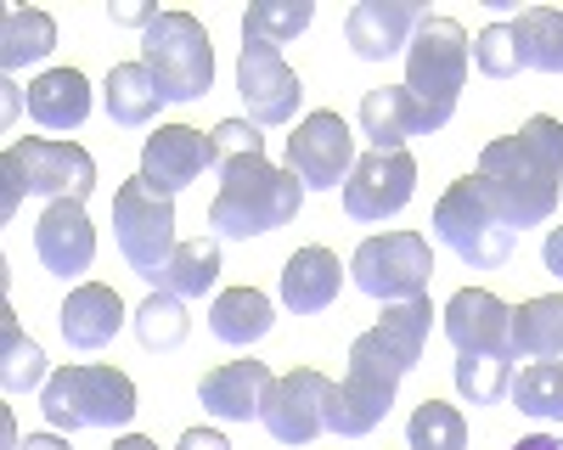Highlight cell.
<instances>
[{"mask_svg": "<svg viewBox=\"0 0 563 450\" xmlns=\"http://www.w3.org/2000/svg\"><path fill=\"white\" fill-rule=\"evenodd\" d=\"M34 254H40V265L52 270V277H63V282L85 277V270L97 265V225H90L85 203L63 198V203L45 209L40 225H34Z\"/></svg>", "mask_w": 563, "mask_h": 450, "instance_id": "2e32d148", "label": "cell"}, {"mask_svg": "<svg viewBox=\"0 0 563 450\" xmlns=\"http://www.w3.org/2000/svg\"><path fill=\"white\" fill-rule=\"evenodd\" d=\"M113 450H158L147 434H124V439H113Z\"/></svg>", "mask_w": 563, "mask_h": 450, "instance_id": "7bdbcfd3", "label": "cell"}, {"mask_svg": "<svg viewBox=\"0 0 563 450\" xmlns=\"http://www.w3.org/2000/svg\"><path fill=\"white\" fill-rule=\"evenodd\" d=\"M52 45H57V23L52 12H7V23H0V68H23V63H40V57H52Z\"/></svg>", "mask_w": 563, "mask_h": 450, "instance_id": "f546056e", "label": "cell"}, {"mask_svg": "<svg viewBox=\"0 0 563 450\" xmlns=\"http://www.w3.org/2000/svg\"><path fill=\"white\" fill-rule=\"evenodd\" d=\"M456 394L467 405H496L512 389V355H456Z\"/></svg>", "mask_w": 563, "mask_h": 450, "instance_id": "836d02e7", "label": "cell"}, {"mask_svg": "<svg viewBox=\"0 0 563 450\" xmlns=\"http://www.w3.org/2000/svg\"><path fill=\"white\" fill-rule=\"evenodd\" d=\"M400 378H406V360L378 333H361L350 344V372L333 389V405H327V434L366 439L372 428L389 417V405L400 394Z\"/></svg>", "mask_w": 563, "mask_h": 450, "instance_id": "5b68a950", "label": "cell"}, {"mask_svg": "<svg viewBox=\"0 0 563 450\" xmlns=\"http://www.w3.org/2000/svg\"><path fill=\"white\" fill-rule=\"evenodd\" d=\"M344 288V270H339V254L327 248H299L288 265H282V304L294 315H316L339 299Z\"/></svg>", "mask_w": 563, "mask_h": 450, "instance_id": "7402d4cb", "label": "cell"}, {"mask_svg": "<svg viewBox=\"0 0 563 450\" xmlns=\"http://www.w3.org/2000/svg\"><path fill=\"white\" fill-rule=\"evenodd\" d=\"M541 265L563 282V225H552V232H547V243H541Z\"/></svg>", "mask_w": 563, "mask_h": 450, "instance_id": "ab89813d", "label": "cell"}, {"mask_svg": "<svg viewBox=\"0 0 563 450\" xmlns=\"http://www.w3.org/2000/svg\"><path fill=\"white\" fill-rule=\"evenodd\" d=\"M186 299H175V293H153V299H141L135 304V338L147 344L153 355H169V349H180L186 344V333H192V315L180 310Z\"/></svg>", "mask_w": 563, "mask_h": 450, "instance_id": "4dcf8cb0", "label": "cell"}, {"mask_svg": "<svg viewBox=\"0 0 563 450\" xmlns=\"http://www.w3.org/2000/svg\"><path fill=\"white\" fill-rule=\"evenodd\" d=\"M18 450H68V439L63 434H29Z\"/></svg>", "mask_w": 563, "mask_h": 450, "instance_id": "60d3db41", "label": "cell"}, {"mask_svg": "<svg viewBox=\"0 0 563 450\" xmlns=\"http://www.w3.org/2000/svg\"><path fill=\"white\" fill-rule=\"evenodd\" d=\"M422 18L429 12H422L417 0H361V7L350 12V23H344V40H350V52L361 63H384V57L411 52Z\"/></svg>", "mask_w": 563, "mask_h": 450, "instance_id": "e0dca14e", "label": "cell"}, {"mask_svg": "<svg viewBox=\"0 0 563 450\" xmlns=\"http://www.w3.org/2000/svg\"><path fill=\"white\" fill-rule=\"evenodd\" d=\"M209 169H214V142L192 124H158L147 142H141V180H147L158 198L186 192Z\"/></svg>", "mask_w": 563, "mask_h": 450, "instance_id": "9a60e30c", "label": "cell"}, {"mask_svg": "<svg viewBox=\"0 0 563 450\" xmlns=\"http://www.w3.org/2000/svg\"><path fill=\"white\" fill-rule=\"evenodd\" d=\"M445 338L456 355H512V310L485 288H462L445 304Z\"/></svg>", "mask_w": 563, "mask_h": 450, "instance_id": "ac0fdd59", "label": "cell"}, {"mask_svg": "<svg viewBox=\"0 0 563 450\" xmlns=\"http://www.w3.org/2000/svg\"><path fill=\"white\" fill-rule=\"evenodd\" d=\"M271 383L276 378H271L265 360H225V367H214L198 383V400H203V412L220 417V423H254L265 412Z\"/></svg>", "mask_w": 563, "mask_h": 450, "instance_id": "d6986e66", "label": "cell"}, {"mask_svg": "<svg viewBox=\"0 0 563 450\" xmlns=\"http://www.w3.org/2000/svg\"><path fill=\"white\" fill-rule=\"evenodd\" d=\"M316 18L310 0H254L243 12V40H265V45H288L294 34H305Z\"/></svg>", "mask_w": 563, "mask_h": 450, "instance_id": "e575fe53", "label": "cell"}, {"mask_svg": "<svg viewBox=\"0 0 563 450\" xmlns=\"http://www.w3.org/2000/svg\"><path fill=\"white\" fill-rule=\"evenodd\" d=\"M417 192V158L411 153H366L355 175L344 180V214L361 225L395 220Z\"/></svg>", "mask_w": 563, "mask_h": 450, "instance_id": "5bb4252c", "label": "cell"}, {"mask_svg": "<svg viewBox=\"0 0 563 450\" xmlns=\"http://www.w3.org/2000/svg\"><path fill=\"white\" fill-rule=\"evenodd\" d=\"M113 237H119L124 265L135 270L141 282H153V288H158L169 254L180 248V237H175V203L158 198L141 175L124 180L119 198H113Z\"/></svg>", "mask_w": 563, "mask_h": 450, "instance_id": "9c48e42d", "label": "cell"}, {"mask_svg": "<svg viewBox=\"0 0 563 450\" xmlns=\"http://www.w3.org/2000/svg\"><path fill=\"white\" fill-rule=\"evenodd\" d=\"M406 445L411 450H467V423L456 405L445 400H422L411 423H406Z\"/></svg>", "mask_w": 563, "mask_h": 450, "instance_id": "d590c367", "label": "cell"}, {"mask_svg": "<svg viewBox=\"0 0 563 450\" xmlns=\"http://www.w3.org/2000/svg\"><path fill=\"white\" fill-rule=\"evenodd\" d=\"M97 192V158L74 142H45V135H29V142L0 153V214H18L23 198H74L85 203Z\"/></svg>", "mask_w": 563, "mask_h": 450, "instance_id": "3957f363", "label": "cell"}, {"mask_svg": "<svg viewBox=\"0 0 563 450\" xmlns=\"http://www.w3.org/2000/svg\"><path fill=\"white\" fill-rule=\"evenodd\" d=\"M467 57H474V45H467L456 18H422L411 52H406V90L422 113V135L451 124L456 97L467 85Z\"/></svg>", "mask_w": 563, "mask_h": 450, "instance_id": "277c9868", "label": "cell"}, {"mask_svg": "<svg viewBox=\"0 0 563 450\" xmlns=\"http://www.w3.org/2000/svg\"><path fill=\"white\" fill-rule=\"evenodd\" d=\"M558 187H563V124L547 113H536L530 124H519V135H501L479 153V192L512 232L547 225L558 214Z\"/></svg>", "mask_w": 563, "mask_h": 450, "instance_id": "6da1fadb", "label": "cell"}, {"mask_svg": "<svg viewBox=\"0 0 563 450\" xmlns=\"http://www.w3.org/2000/svg\"><path fill=\"white\" fill-rule=\"evenodd\" d=\"M434 237L467 265V270H501L512 259L519 232L490 209V198L479 192V175L451 180L445 198L434 203Z\"/></svg>", "mask_w": 563, "mask_h": 450, "instance_id": "52a82bcc", "label": "cell"}, {"mask_svg": "<svg viewBox=\"0 0 563 450\" xmlns=\"http://www.w3.org/2000/svg\"><path fill=\"white\" fill-rule=\"evenodd\" d=\"M474 68L485 79H519L525 63H519V40H512V23H490L479 40H474Z\"/></svg>", "mask_w": 563, "mask_h": 450, "instance_id": "8d00e7d4", "label": "cell"}, {"mask_svg": "<svg viewBox=\"0 0 563 450\" xmlns=\"http://www.w3.org/2000/svg\"><path fill=\"white\" fill-rule=\"evenodd\" d=\"M124 327V299L102 282H79L63 304V338L74 349H108Z\"/></svg>", "mask_w": 563, "mask_h": 450, "instance_id": "ffe728a7", "label": "cell"}, {"mask_svg": "<svg viewBox=\"0 0 563 450\" xmlns=\"http://www.w3.org/2000/svg\"><path fill=\"white\" fill-rule=\"evenodd\" d=\"M429 277H434V248H429V237H422V232L366 237L355 248V259H350V282L366 299H384V304L429 293Z\"/></svg>", "mask_w": 563, "mask_h": 450, "instance_id": "30bf717a", "label": "cell"}, {"mask_svg": "<svg viewBox=\"0 0 563 450\" xmlns=\"http://www.w3.org/2000/svg\"><path fill=\"white\" fill-rule=\"evenodd\" d=\"M29 113L45 130H79L90 119V79L79 68H52L29 85Z\"/></svg>", "mask_w": 563, "mask_h": 450, "instance_id": "603a6c76", "label": "cell"}, {"mask_svg": "<svg viewBox=\"0 0 563 450\" xmlns=\"http://www.w3.org/2000/svg\"><path fill=\"white\" fill-rule=\"evenodd\" d=\"M175 450H231V439H225V434H214V428H186Z\"/></svg>", "mask_w": 563, "mask_h": 450, "instance_id": "f35d334b", "label": "cell"}, {"mask_svg": "<svg viewBox=\"0 0 563 450\" xmlns=\"http://www.w3.org/2000/svg\"><path fill=\"white\" fill-rule=\"evenodd\" d=\"M214 282H220V243L192 237V243H180V248L169 254L164 277H158V293H175V299H203Z\"/></svg>", "mask_w": 563, "mask_h": 450, "instance_id": "f1b7e54d", "label": "cell"}, {"mask_svg": "<svg viewBox=\"0 0 563 450\" xmlns=\"http://www.w3.org/2000/svg\"><path fill=\"white\" fill-rule=\"evenodd\" d=\"M209 142H214V169L243 164V158H265V135H260L254 119H220L209 130Z\"/></svg>", "mask_w": 563, "mask_h": 450, "instance_id": "74e56055", "label": "cell"}, {"mask_svg": "<svg viewBox=\"0 0 563 450\" xmlns=\"http://www.w3.org/2000/svg\"><path fill=\"white\" fill-rule=\"evenodd\" d=\"M355 135L339 113H310L294 135H288V169L299 175L305 192H339L355 175Z\"/></svg>", "mask_w": 563, "mask_h": 450, "instance_id": "7c38bea8", "label": "cell"}, {"mask_svg": "<svg viewBox=\"0 0 563 450\" xmlns=\"http://www.w3.org/2000/svg\"><path fill=\"white\" fill-rule=\"evenodd\" d=\"M271 327H276V304L260 288H225L214 299V310H209V333L220 344H238V349L260 344Z\"/></svg>", "mask_w": 563, "mask_h": 450, "instance_id": "d4e9b609", "label": "cell"}, {"mask_svg": "<svg viewBox=\"0 0 563 450\" xmlns=\"http://www.w3.org/2000/svg\"><path fill=\"white\" fill-rule=\"evenodd\" d=\"M40 412L52 423V434H79V428H124L135 417V383L113 367H63L45 378Z\"/></svg>", "mask_w": 563, "mask_h": 450, "instance_id": "8992f818", "label": "cell"}, {"mask_svg": "<svg viewBox=\"0 0 563 450\" xmlns=\"http://www.w3.org/2000/svg\"><path fill=\"white\" fill-rule=\"evenodd\" d=\"M507 394L519 400L525 417H536V423H563V367H558V360H536V367H525L519 378H512Z\"/></svg>", "mask_w": 563, "mask_h": 450, "instance_id": "d6a6232c", "label": "cell"}, {"mask_svg": "<svg viewBox=\"0 0 563 450\" xmlns=\"http://www.w3.org/2000/svg\"><path fill=\"white\" fill-rule=\"evenodd\" d=\"M238 97L249 108L254 124H294L299 102H305V79L288 68L282 45L265 40H243V57H238Z\"/></svg>", "mask_w": 563, "mask_h": 450, "instance_id": "4fadbf2b", "label": "cell"}, {"mask_svg": "<svg viewBox=\"0 0 563 450\" xmlns=\"http://www.w3.org/2000/svg\"><path fill=\"white\" fill-rule=\"evenodd\" d=\"M361 135L372 142V153H406L411 135H422V113L411 102L406 85H384L361 97Z\"/></svg>", "mask_w": 563, "mask_h": 450, "instance_id": "44dd1931", "label": "cell"}, {"mask_svg": "<svg viewBox=\"0 0 563 450\" xmlns=\"http://www.w3.org/2000/svg\"><path fill=\"white\" fill-rule=\"evenodd\" d=\"M512 450H563V439H552V434H530V439H519Z\"/></svg>", "mask_w": 563, "mask_h": 450, "instance_id": "b9f144b4", "label": "cell"}, {"mask_svg": "<svg viewBox=\"0 0 563 450\" xmlns=\"http://www.w3.org/2000/svg\"><path fill=\"white\" fill-rule=\"evenodd\" d=\"M519 40V63L536 74H563V12L558 7H525L512 23Z\"/></svg>", "mask_w": 563, "mask_h": 450, "instance_id": "83f0119b", "label": "cell"}, {"mask_svg": "<svg viewBox=\"0 0 563 450\" xmlns=\"http://www.w3.org/2000/svg\"><path fill=\"white\" fill-rule=\"evenodd\" d=\"M45 383V349L34 338H23V327L12 322H0V389L7 394H29Z\"/></svg>", "mask_w": 563, "mask_h": 450, "instance_id": "1f68e13d", "label": "cell"}, {"mask_svg": "<svg viewBox=\"0 0 563 450\" xmlns=\"http://www.w3.org/2000/svg\"><path fill=\"white\" fill-rule=\"evenodd\" d=\"M333 389L339 383H327L316 367H299L288 378H276L271 394H265V412H260L265 434L276 445H294V450L316 445L327 434V405H333Z\"/></svg>", "mask_w": 563, "mask_h": 450, "instance_id": "8fae6325", "label": "cell"}, {"mask_svg": "<svg viewBox=\"0 0 563 450\" xmlns=\"http://www.w3.org/2000/svg\"><path fill=\"white\" fill-rule=\"evenodd\" d=\"M434 304H429V293H417V299H400V304H384V322L372 327L378 333L400 360H406V372L422 360V344H429V333H434Z\"/></svg>", "mask_w": 563, "mask_h": 450, "instance_id": "4316f807", "label": "cell"}, {"mask_svg": "<svg viewBox=\"0 0 563 450\" xmlns=\"http://www.w3.org/2000/svg\"><path fill=\"white\" fill-rule=\"evenodd\" d=\"M102 102H108V119L119 130H147L158 119V108H164V90H158L147 63H113Z\"/></svg>", "mask_w": 563, "mask_h": 450, "instance_id": "cb8c5ba5", "label": "cell"}, {"mask_svg": "<svg viewBox=\"0 0 563 450\" xmlns=\"http://www.w3.org/2000/svg\"><path fill=\"white\" fill-rule=\"evenodd\" d=\"M305 203V187L294 169H276L265 158H243V164H225L220 169V192L209 203V232L220 243H249L265 232H282L294 225Z\"/></svg>", "mask_w": 563, "mask_h": 450, "instance_id": "7a4b0ae2", "label": "cell"}, {"mask_svg": "<svg viewBox=\"0 0 563 450\" xmlns=\"http://www.w3.org/2000/svg\"><path fill=\"white\" fill-rule=\"evenodd\" d=\"M141 63L153 68L164 102H198L214 85V45L192 12H158V23L141 34Z\"/></svg>", "mask_w": 563, "mask_h": 450, "instance_id": "ba28073f", "label": "cell"}, {"mask_svg": "<svg viewBox=\"0 0 563 450\" xmlns=\"http://www.w3.org/2000/svg\"><path fill=\"white\" fill-rule=\"evenodd\" d=\"M512 355H525V360L563 355V293H547V299H530L512 310Z\"/></svg>", "mask_w": 563, "mask_h": 450, "instance_id": "484cf974", "label": "cell"}]
</instances>
